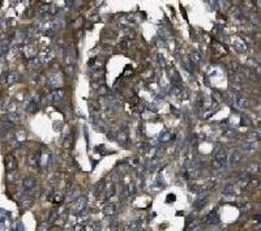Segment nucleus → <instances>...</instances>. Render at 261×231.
<instances>
[{
    "label": "nucleus",
    "instance_id": "nucleus-25",
    "mask_svg": "<svg viewBox=\"0 0 261 231\" xmlns=\"http://www.w3.org/2000/svg\"><path fill=\"white\" fill-rule=\"evenodd\" d=\"M192 60L195 63H200V56H199V54L197 52H193L192 54Z\"/></svg>",
    "mask_w": 261,
    "mask_h": 231
},
{
    "label": "nucleus",
    "instance_id": "nucleus-26",
    "mask_svg": "<svg viewBox=\"0 0 261 231\" xmlns=\"http://www.w3.org/2000/svg\"><path fill=\"white\" fill-rule=\"evenodd\" d=\"M175 199H176L175 194H169V196H167V202H174Z\"/></svg>",
    "mask_w": 261,
    "mask_h": 231
},
{
    "label": "nucleus",
    "instance_id": "nucleus-17",
    "mask_svg": "<svg viewBox=\"0 0 261 231\" xmlns=\"http://www.w3.org/2000/svg\"><path fill=\"white\" fill-rule=\"evenodd\" d=\"M243 149H245V150H252V149H255V146H256V142L253 141H250V140H247V141L243 144Z\"/></svg>",
    "mask_w": 261,
    "mask_h": 231
},
{
    "label": "nucleus",
    "instance_id": "nucleus-2",
    "mask_svg": "<svg viewBox=\"0 0 261 231\" xmlns=\"http://www.w3.org/2000/svg\"><path fill=\"white\" fill-rule=\"evenodd\" d=\"M86 205H87V199L85 196H81L78 199H76V201L73 202L71 208V213L73 215H85L87 213V209H86Z\"/></svg>",
    "mask_w": 261,
    "mask_h": 231
},
{
    "label": "nucleus",
    "instance_id": "nucleus-10",
    "mask_svg": "<svg viewBox=\"0 0 261 231\" xmlns=\"http://www.w3.org/2000/svg\"><path fill=\"white\" fill-rule=\"evenodd\" d=\"M35 179L34 178H25L24 179V182H22V185H24V188H25L26 191H32V189H34V187H35Z\"/></svg>",
    "mask_w": 261,
    "mask_h": 231
},
{
    "label": "nucleus",
    "instance_id": "nucleus-8",
    "mask_svg": "<svg viewBox=\"0 0 261 231\" xmlns=\"http://www.w3.org/2000/svg\"><path fill=\"white\" fill-rule=\"evenodd\" d=\"M103 213H105L106 215H108V217H112V215H115V214L118 213V206H116V204H114V202L107 204V205L103 208Z\"/></svg>",
    "mask_w": 261,
    "mask_h": 231
},
{
    "label": "nucleus",
    "instance_id": "nucleus-18",
    "mask_svg": "<svg viewBox=\"0 0 261 231\" xmlns=\"http://www.w3.org/2000/svg\"><path fill=\"white\" fill-rule=\"evenodd\" d=\"M171 140V133L169 132H163L162 135H161V142H167Z\"/></svg>",
    "mask_w": 261,
    "mask_h": 231
},
{
    "label": "nucleus",
    "instance_id": "nucleus-19",
    "mask_svg": "<svg viewBox=\"0 0 261 231\" xmlns=\"http://www.w3.org/2000/svg\"><path fill=\"white\" fill-rule=\"evenodd\" d=\"M248 180H250V187L252 188H257L260 185V179L253 178V179H248Z\"/></svg>",
    "mask_w": 261,
    "mask_h": 231
},
{
    "label": "nucleus",
    "instance_id": "nucleus-16",
    "mask_svg": "<svg viewBox=\"0 0 261 231\" xmlns=\"http://www.w3.org/2000/svg\"><path fill=\"white\" fill-rule=\"evenodd\" d=\"M72 146H73V137H72V136H67V138L64 141V148L72 149Z\"/></svg>",
    "mask_w": 261,
    "mask_h": 231
},
{
    "label": "nucleus",
    "instance_id": "nucleus-28",
    "mask_svg": "<svg viewBox=\"0 0 261 231\" xmlns=\"http://www.w3.org/2000/svg\"><path fill=\"white\" fill-rule=\"evenodd\" d=\"M253 220H255V221H257V222H259V220H260V214H257V215H255V217H253Z\"/></svg>",
    "mask_w": 261,
    "mask_h": 231
},
{
    "label": "nucleus",
    "instance_id": "nucleus-23",
    "mask_svg": "<svg viewBox=\"0 0 261 231\" xmlns=\"http://www.w3.org/2000/svg\"><path fill=\"white\" fill-rule=\"evenodd\" d=\"M37 106H38V105H35V103H30V105H29V107H28V110H29L30 112H33V114H34V112L38 110V107H37Z\"/></svg>",
    "mask_w": 261,
    "mask_h": 231
},
{
    "label": "nucleus",
    "instance_id": "nucleus-3",
    "mask_svg": "<svg viewBox=\"0 0 261 231\" xmlns=\"http://www.w3.org/2000/svg\"><path fill=\"white\" fill-rule=\"evenodd\" d=\"M234 105H235V107L239 108V110H245L250 103H248V99L245 98L244 95L235 94V95H234Z\"/></svg>",
    "mask_w": 261,
    "mask_h": 231
},
{
    "label": "nucleus",
    "instance_id": "nucleus-6",
    "mask_svg": "<svg viewBox=\"0 0 261 231\" xmlns=\"http://www.w3.org/2000/svg\"><path fill=\"white\" fill-rule=\"evenodd\" d=\"M63 98H64V90L63 89H55L50 95H48V99H50L52 103H59Z\"/></svg>",
    "mask_w": 261,
    "mask_h": 231
},
{
    "label": "nucleus",
    "instance_id": "nucleus-21",
    "mask_svg": "<svg viewBox=\"0 0 261 231\" xmlns=\"http://www.w3.org/2000/svg\"><path fill=\"white\" fill-rule=\"evenodd\" d=\"M17 137H16V140L17 141H24L25 140V137H26V133L24 132V131H20V132H17Z\"/></svg>",
    "mask_w": 261,
    "mask_h": 231
},
{
    "label": "nucleus",
    "instance_id": "nucleus-1",
    "mask_svg": "<svg viewBox=\"0 0 261 231\" xmlns=\"http://www.w3.org/2000/svg\"><path fill=\"white\" fill-rule=\"evenodd\" d=\"M227 163V154L223 148L218 146L214 151V158H213V169L214 170H221L226 166Z\"/></svg>",
    "mask_w": 261,
    "mask_h": 231
},
{
    "label": "nucleus",
    "instance_id": "nucleus-4",
    "mask_svg": "<svg viewBox=\"0 0 261 231\" xmlns=\"http://www.w3.org/2000/svg\"><path fill=\"white\" fill-rule=\"evenodd\" d=\"M202 221H204V223H208V225H217L219 222V214H218L217 209H213L210 213H208L202 218Z\"/></svg>",
    "mask_w": 261,
    "mask_h": 231
},
{
    "label": "nucleus",
    "instance_id": "nucleus-9",
    "mask_svg": "<svg viewBox=\"0 0 261 231\" xmlns=\"http://www.w3.org/2000/svg\"><path fill=\"white\" fill-rule=\"evenodd\" d=\"M172 92H174V95L176 97V98H179V99H187L188 98L187 90L183 89L181 86H175L174 89H172Z\"/></svg>",
    "mask_w": 261,
    "mask_h": 231
},
{
    "label": "nucleus",
    "instance_id": "nucleus-27",
    "mask_svg": "<svg viewBox=\"0 0 261 231\" xmlns=\"http://www.w3.org/2000/svg\"><path fill=\"white\" fill-rule=\"evenodd\" d=\"M65 72H67V73H69V76H73V68H72V67H69V65L67 67Z\"/></svg>",
    "mask_w": 261,
    "mask_h": 231
},
{
    "label": "nucleus",
    "instance_id": "nucleus-15",
    "mask_svg": "<svg viewBox=\"0 0 261 231\" xmlns=\"http://www.w3.org/2000/svg\"><path fill=\"white\" fill-rule=\"evenodd\" d=\"M136 191H137V189H136L135 184H133V183H130V184L128 185V187H127V191H125V196H127V197H130V196H133V194L136 193Z\"/></svg>",
    "mask_w": 261,
    "mask_h": 231
},
{
    "label": "nucleus",
    "instance_id": "nucleus-24",
    "mask_svg": "<svg viewBox=\"0 0 261 231\" xmlns=\"http://www.w3.org/2000/svg\"><path fill=\"white\" fill-rule=\"evenodd\" d=\"M114 193H115V188H114V187H111L110 189H107V191H106V194H105V196H106V199H107V197H111Z\"/></svg>",
    "mask_w": 261,
    "mask_h": 231
},
{
    "label": "nucleus",
    "instance_id": "nucleus-12",
    "mask_svg": "<svg viewBox=\"0 0 261 231\" xmlns=\"http://www.w3.org/2000/svg\"><path fill=\"white\" fill-rule=\"evenodd\" d=\"M222 193L224 196H234V194H235V185H232V184L226 185V187L223 188Z\"/></svg>",
    "mask_w": 261,
    "mask_h": 231
},
{
    "label": "nucleus",
    "instance_id": "nucleus-22",
    "mask_svg": "<svg viewBox=\"0 0 261 231\" xmlns=\"http://www.w3.org/2000/svg\"><path fill=\"white\" fill-rule=\"evenodd\" d=\"M13 231H24V226L21 222H16L13 226Z\"/></svg>",
    "mask_w": 261,
    "mask_h": 231
},
{
    "label": "nucleus",
    "instance_id": "nucleus-14",
    "mask_svg": "<svg viewBox=\"0 0 261 231\" xmlns=\"http://www.w3.org/2000/svg\"><path fill=\"white\" fill-rule=\"evenodd\" d=\"M48 199L51 200L54 204H60L63 201V196L60 193H55V194H50V197Z\"/></svg>",
    "mask_w": 261,
    "mask_h": 231
},
{
    "label": "nucleus",
    "instance_id": "nucleus-11",
    "mask_svg": "<svg viewBox=\"0 0 261 231\" xmlns=\"http://www.w3.org/2000/svg\"><path fill=\"white\" fill-rule=\"evenodd\" d=\"M206 205V197H201V199H197L195 202H193V208L196 210H201L202 208Z\"/></svg>",
    "mask_w": 261,
    "mask_h": 231
},
{
    "label": "nucleus",
    "instance_id": "nucleus-20",
    "mask_svg": "<svg viewBox=\"0 0 261 231\" xmlns=\"http://www.w3.org/2000/svg\"><path fill=\"white\" fill-rule=\"evenodd\" d=\"M103 187H105V182H101V183H98L97 184V187H95V194H98V193H101V192H103Z\"/></svg>",
    "mask_w": 261,
    "mask_h": 231
},
{
    "label": "nucleus",
    "instance_id": "nucleus-13",
    "mask_svg": "<svg viewBox=\"0 0 261 231\" xmlns=\"http://www.w3.org/2000/svg\"><path fill=\"white\" fill-rule=\"evenodd\" d=\"M223 135L226 136V137H229V138H235L236 131L234 129V128H231V127H227V128L223 131Z\"/></svg>",
    "mask_w": 261,
    "mask_h": 231
},
{
    "label": "nucleus",
    "instance_id": "nucleus-5",
    "mask_svg": "<svg viewBox=\"0 0 261 231\" xmlns=\"http://www.w3.org/2000/svg\"><path fill=\"white\" fill-rule=\"evenodd\" d=\"M4 165H5V170L8 172H13L17 169V159L13 156H7L4 161Z\"/></svg>",
    "mask_w": 261,
    "mask_h": 231
},
{
    "label": "nucleus",
    "instance_id": "nucleus-7",
    "mask_svg": "<svg viewBox=\"0 0 261 231\" xmlns=\"http://www.w3.org/2000/svg\"><path fill=\"white\" fill-rule=\"evenodd\" d=\"M242 159H243V157H242V154L239 153L238 150L232 151V153L230 154V158H229L230 165H231V166H238L239 163L242 162Z\"/></svg>",
    "mask_w": 261,
    "mask_h": 231
}]
</instances>
